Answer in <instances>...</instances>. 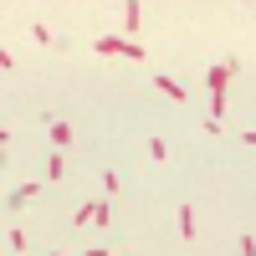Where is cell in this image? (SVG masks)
<instances>
[{
	"mask_svg": "<svg viewBox=\"0 0 256 256\" xmlns=\"http://www.w3.org/2000/svg\"><path fill=\"white\" fill-rule=\"evenodd\" d=\"M230 77H236V56H226L220 67H210V72H205V88H210V118H220V108H226V88H230Z\"/></svg>",
	"mask_w": 256,
	"mask_h": 256,
	"instance_id": "cell-1",
	"label": "cell"
},
{
	"mask_svg": "<svg viewBox=\"0 0 256 256\" xmlns=\"http://www.w3.org/2000/svg\"><path fill=\"white\" fill-rule=\"evenodd\" d=\"M92 52H102V56H128V62H144V46H138V41H128V36H98V41H92Z\"/></svg>",
	"mask_w": 256,
	"mask_h": 256,
	"instance_id": "cell-2",
	"label": "cell"
},
{
	"mask_svg": "<svg viewBox=\"0 0 256 256\" xmlns=\"http://www.w3.org/2000/svg\"><path fill=\"white\" fill-rule=\"evenodd\" d=\"M46 134H52L56 148H67V144H72V123H67V118H52V123H46Z\"/></svg>",
	"mask_w": 256,
	"mask_h": 256,
	"instance_id": "cell-3",
	"label": "cell"
},
{
	"mask_svg": "<svg viewBox=\"0 0 256 256\" xmlns=\"http://www.w3.org/2000/svg\"><path fill=\"white\" fill-rule=\"evenodd\" d=\"M138 20H144V6H134V0H128V6H123V36H128V41H134Z\"/></svg>",
	"mask_w": 256,
	"mask_h": 256,
	"instance_id": "cell-4",
	"label": "cell"
},
{
	"mask_svg": "<svg viewBox=\"0 0 256 256\" xmlns=\"http://www.w3.org/2000/svg\"><path fill=\"white\" fill-rule=\"evenodd\" d=\"M154 88H159V92H169V102H184V88H180L174 77H164V72H159V77H154Z\"/></svg>",
	"mask_w": 256,
	"mask_h": 256,
	"instance_id": "cell-5",
	"label": "cell"
},
{
	"mask_svg": "<svg viewBox=\"0 0 256 256\" xmlns=\"http://www.w3.org/2000/svg\"><path fill=\"white\" fill-rule=\"evenodd\" d=\"M180 236L195 241V205H180Z\"/></svg>",
	"mask_w": 256,
	"mask_h": 256,
	"instance_id": "cell-6",
	"label": "cell"
},
{
	"mask_svg": "<svg viewBox=\"0 0 256 256\" xmlns=\"http://www.w3.org/2000/svg\"><path fill=\"white\" fill-rule=\"evenodd\" d=\"M31 195H36V184H20V190H16V195H10V210H20V205H26Z\"/></svg>",
	"mask_w": 256,
	"mask_h": 256,
	"instance_id": "cell-7",
	"label": "cell"
},
{
	"mask_svg": "<svg viewBox=\"0 0 256 256\" xmlns=\"http://www.w3.org/2000/svg\"><path fill=\"white\" fill-rule=\"evenodd\" d=\"M62 174H67V164H62V154H52L46 159V180H62Z\"/></svg>",
	"mask_w": 256,
	"mask_h": 256,
	"instance_id": "cell-8",
	"label": "cell"
},
{
	"mask_svg": "<svg viewBox=\"0 0 256 256\" xmlns=\"http://www.w3.org/2000/svg\"><path fill=\"white\" fill-rule=\"evenodd\" d=\"M92 226H108V200H92Z\"/></svg>",
	"mask_w": 256,
	"mask_h": 256,
	"instance_id": "cell-9",
	"label": "cell"
},
{
	"mask_svg": "<svg viewBox=\"0 0 256 256\" xmlns=\"http://www.w3.org/2000/svg\"><path fill=\"white\" fill-rule=\"evenodd\" d=\"M10 67H16V56H10L6 46H0V72H10Z\"/></svg>",
	"mask_w": 256,
	"mask_h": 256,
	"instance_id": "cell-10",
	"label": "cell"
},
{
	"mask_svg": "<svg viewBox=\"0 0 256 256\" xmlns=\"http://www.w3.org/2000/svg\"><path fill=\"white\" fill-rule=\"evenodd\" d=\"M6 138H10V134H6V128H0V144H6Z\"/></svg>",
	"mask_w": 256,
	"mask_h": 256,
	"instance_id": "cell-11",
	"label": "cell"
},
{
	"mask_svg": "<svg viewBox=\"0 0 256 256\" xmlns=\"http://www.w3.org/2000/svg\"><path fill=\"white\" fill-rule=\"evenodd\" d=\"M0 154H6V144H0Z\"/></svg>",
	"mask_w": 256,
	"mask_h": 256,
	"instance_id": "cell-12",
	"label": "cell"
}]
</instances>
